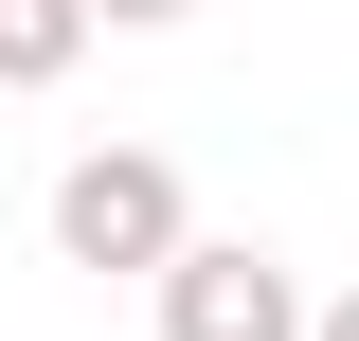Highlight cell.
Returning <instances> with one entry per match:
<instances>
[{
	"instance_id": "1",
	"label": "cell",
	"mask_w": 359,
	"mask_h": 341,
	"mask_svg": "<svg viewBox=\"0 0 359 341\" xmlns=\"http://www.w3.org/2000/svg\"><path fill=\"white\" fill-rule=\"evenodd\" d=\"M180 234H198V198H180L162 144H90V162L54 180V252H72V269H144V288H162Z\"/></svg>"
},
{
	"instance_id": "2",
	"label": "cell",
	"mask_w": 359,
	"mask_h": 341,
	"mask_svg": "<svg viewBox=\"0 0 359 341\" xmlns=\"http://www.w3.org/2000/svg\"><path fill=\"white\" fill-rule=\"evenodd\" d=\"M162 341H306V288L252 234H180L162 252Z\"/></svg>"
},
{
	"instance_id": "3",
	"label": "cell",
	"mask_w": 359,
	"mask_h": 341,
	"mask_svg": "<svg viewBox=\"0 0 359 341\" xmlns=\"http://www.w3.org/2000/svg\"><path fill=\"white\" fill-rule=\"evenodd\" d=\"M90 54V0H0V90H54Z\"/></svg>"
},
{
	"instance_id": "4",
	"label": "cell",
	"mask_w": 359,
	"mask_h": 341,
	"mask_svg": "<svg viewBox=\"0 0 359 341\" xmlns=\"http://www.w3.org/2000/svg\"><path fill=\"white\" fill-rule=\"evenodd\" d=\"M90 18H126V36H162V18H180V0H90Z\"/></svg>"
},
{
	"instance_id": "5",
	"label": "cell",
	"mask_w": 359,
	"mask_h": 341,
	"mask_svg": "<svg viewBox=\"0 0 359 341\" xmlns=\"http://www.w3.org/2000/svg\"><path fill=\"white\" fill-rule=\"evenodd\" d=\"M306 341H359V288H341V305H306Z\"/></svg>"
}]
</instances>
